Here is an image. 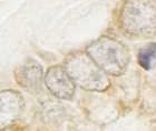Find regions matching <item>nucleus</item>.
<instances>
[{"instance_id": "1", "label": "nucleus", "mask_w": 156, "mask_h": 131, "mask_svg": "<svg viewBox=\"0 0 156 131\" xmlns=\"http://www.w3.org/2000/svg\"><path fill=\"white\" fill-rule=\"evenodd\" d=\"M120 28L134 38H147L156 32L154 0H126L119 16Z\"/></svg>"}, {"instance_id": "2", "label": "nucleus", "mask_w": 156, "mask_h": 131, "mask_svg": "<svg viewBox=\"0 0 156 131\" xmlns=\"http://www.w3.org/2000/svg\"><path fill=\"white\" fill-rule=\"evenodd\" d=\"M86 53L106 75L115 77L125 73L130 61L129 51L126 46L106 36L89 43L86 48Z\"/></svg>"}, {"instance_id": "3", "label": "nucleus", "mask_w": 156, "mask_h": 131, "mask_svg": "<svg viewBox=\"0 0 156 131\" xmlns=\"http://www.w3.org/2000/svg\"><path fill=\"white\" fill-rule=\"evenodd\" d=\"M64 68L72 80L87 91L103 92L111 86L108 76L86 52H74L65 59Z\"/></svg>"}, {"instance_id": "4", "label": "nucleus", "mask_w": 156, "mask_h": 131, "mask_svg": "<svg viewBox=\"0 0 156 131\" xmlns=\"http://www.w3.org/2000/svg\"><path fill=\"white\" fill-rule=\"evenodd\" d=\"M50 93L62 100H70L75 95L76 85L67 73L64 66H52L47 70L44 78Z\"/></svg>"}, {"instance_id": "5", "label": "nucleus", "mask_w": 156, "mask_h": 131, "mask_svg": "<svg viewBox=\"0 0 156 131\" xmlns=\"http://www.w3.org/2000/svg\"><path fill=\"white\" fill-rule=\"evenodd\" d=\"M25 101L16 90L0 91V130L9 128L20 118Z\"/></svg>"}, {"instance_id": "6", "label": "nucleus", "mask_w": 156, "mask_h": 131, "mask_svg": "<svg viewBox=\"0 0 156 131\" xmlns=\"http://www.w3.org/2000/svg\"><path fill=\"white\" fill-rule=\"evenodd\" d=\"M44 72L41 66L34 59H26L17 67L15 79L18 85L30 92H38L41 90L44 82Z\"/></svg>"}, {"instance_id": "7", "label": "nucleus", "mask_w": 156, "mask_h": 131, "mask_svg": "<svg viewBox=\"0 0 156 131\" xmlns=\"http://www.w3.org/2000/svg\"><path fill=\"white\" fill-rule=\"evenodd\" d=\"M156 58V43H150L148 46L144 47L138 52V62L140 67L145 70L151 69L154 60Z\"/></svg>"}]
</instances>
